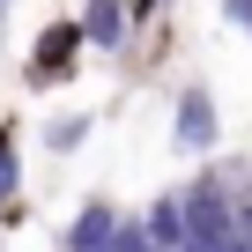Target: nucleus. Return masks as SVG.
I'll return each mask as SVG.
<instances>
[{
  "label": "nucleus",
  "instance_id": "f257e3e1",
  "mask_svg": "<svg viewBox=\"0 0 252 252\" xmlns=\"http://www.w3.org/2000/svg\"><path fill=\"white\" fill-rule=\"evenodd\" d=\"M171 149L178 156H215L222 149V111H215V89L208 82H186L178 104H171Z\"/></svg>",
  "mask_w": 252,
  "mask_h": 252
},
{
  "label": "nucleus",
  "instance_id": "f03ea898",
  "mask_svg": "<svg viewBox=\"0 0 252 252\" xmlns=\"http://www.w3.org/2000/svg\"><path fill=\"white\" fill-rule=\"evenodd\" d=\"M74 52H82L74 23H52V30L30 45V67H23V82H30V89H60V82L74 74Z\"/></svg>",
  "mask_w": 252,
  "mask_h": 252
},
{
  "label": "nucleus",
  "instance_id": "7ed1b4c3",
  "mask_svg": "<svg viewBox=\"0 0 252 252\" xmlns=\"http://www.w3.org/2000/svg\"><path fill=\"white\" fill-rule=\"evenodd\" d=\"M119 222H126V215H119V208H111L104 193H89V200L74 208V222H67V237H60V252H104V245L119 237Z\"/></svg>",
  "mask_w": 252,
  "mask_h": 252
},
{
  "label": "nucleus",
  "instance_id": "20e7f679",
  "mask_svg": "<svg viewBox=\"0 0 252 252\" xmlns=\"http://www.w3.org/2000/svg\"><path fill=\"white\" fill-rule=\"evenodd\" d=\"M126 0H82V15H74V37L82 45H96V52H119L126 45Z\"/></svg>",
  "mask_w": 252,
  "mask_h": 252
},
{
  "label": "nucleus",
  "instance_id": "39448f33",
  "mask_svg": "<svg viewBox=\"0 0 252 252\" xmlns=\"http://www.w3.org/2000/svg\"><path fill=\"white\" fill-rule=\"evenodd\" d=\"M134 230H141V245H149V252H178V245H186V215H178V193H156V200L134 215Z\"/></svg>",
  "mask_w": 252,
  "mask_h": 252
},
{
  "label": "nucleus",
  "instance_id": "423d86ee",
  "mask_svg": "<svg viewBox=\"0 0 252 252\" xmlns=\"http://www.w3.org/2000/svg\"><path fill=\"white\" fill-rule=\"evenodd\" d=\"M89 111H60V119H45V156H74L82 141H89Z\"/></svg>",
  "mask_w": 252,
  "mask_h": 252
},
{
  "label": "nucleus",
  "instance_id": "0eeeda50",
  "mask_svg": "<svg viewBox=\"0 0 252 252\" xmlns=\"http://www.w3.org/2000/svg\"><path fill=\"white\" fill-rule=\"evenodd\" d=\"M15 193H23V156H15V134L0 126V208H8Z\"/></svg>",
  "mask_w": 252,
  "mask_h": 252
},
{
  "label": "nucleus",
  "instance_id": "6e6552de",
  "mask_svg": "<svg viewBox=\"0 0 252 252\" xmlns=\"http://www.w3.org/2000/svg\"><path fill=\"white\" fill-rule=\"evenodd\" d=\"M230 230H237V237H252V193H237V200H230Z\"/></svg>",
  "mask_w": 252,
  "mask_h": 252
},
{
  "label": "nucleus",
  "instance_id": "1a4fd4ad",
  "mask_svg": "<svg viewBox=\"0 0 252 252\" xmlns=\"http://www.w3.org/2000/svg\"><path fill=\"white\" fill-rule=\"evenodd\" d=\"M163 8H171V0H126V23H156Z\"/></svg>",
  "mask_w": 252,
  "mask_h": 252
},
{
  "label": "nucleus",
  "instance_id": "9d476101",
  "mask_svg": "<svg viewBox=\"0 0 252 252\" xmlns=\"http://www.w3.org/2000/svg\"><path fill=\"white\" fill-rule=\"evenodd\" d=\"M222 15H230L237 30H252V0H222Z\"/></svg>",
  "mask_w": 252,
  "mask_h": 252
},
{
  "label": "nucleus",
  "instance_id": "9b49d317",
  "mask_svg": "<svg viewBox=\"0 0 252 252\" xmlns=\"http://www.w3.org/2000/svg\"><path fill=\"white\" fill-rule=\"evenodd\" d=\"M178 252H222V237H186Z\"/></svg>",
  "mask_w": 252,
  "mask_h": 252
},
{
  "label": "nucleus",
  "instance_id": "f8f14e48",
  "mask_svg": "<svg viewBox=\"0 0 252 252\" xmlns=\"http://www.w3.org/2000/svg\"><path fill=\"white\" fill-rule=\"evenodd\" d=\"M0 37H8V0H0Z\"/></svg>",
  "mask_w": 252,
  "mask_h": 252
}]
</instances>
